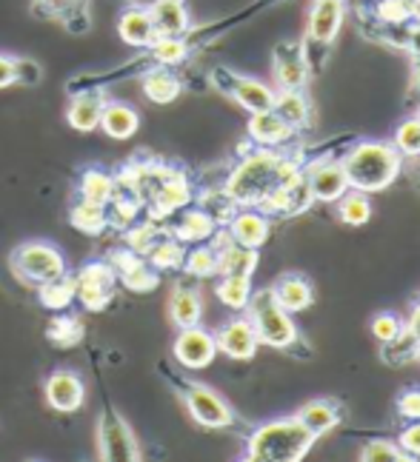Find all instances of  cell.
<instances>
[{"label":"cell","mask_w":420,"mask_h":462,"mask_svg":"<svg viewBox=\"0 0 420 462\" xmlns=\"http://www.w3.org/2000/svg\"><path fill=\"white\" fill-rule=\"evenodd\" d=\"M301 174L294 160L277 154L275 149H257L255 154H247V160L232 171L226 191L232 200L243 208H257L272 191L286 186L289 180Z\"/></svg>","instance_id":"cell-1"},{"label":"cell","mask_w":420,"mask_h":462,"mask_svg":"<svg viewBox=\"0 0 420 462\" xmlns=\"http://www.w3.org/2000/svg\"><path fill=\"white\" fill-rule=\"evenodd\" d=\"M318 434L309 431L297 417L272 420L252 434L247 459L252 462H297L309 454Z\"/></svg>","instance_id":"cell-2"},{"label":"cell","mask_w":420,"mask_h":462,"mask_svg":"<svg viewBox=\"0 0 420 462\" xmlns=\"http://www.w3.org/2000/svg\"><path fill=\"white\" fill-rule=\"evenodd\" d=\"M341 166L346 171L349 189L380 191L395 183V177L400 171V152L389 143L366 140V143H358L343 157Z\"/></svg>","instance_id":"cell-3"},{"label":"cell","mask_w":420,"mask_h":462,"mask_svg":"<svg viewBox=\"0 0 420 462\" xmlns=\"http://www.w3.org/2000/svg\"><path fill=\"white\" fill-rule=\"evenodd\" d=\"M249 319L255 326V334L260 343H266L272 348H292L297 340V328L292 323L289 311L275 300L272 291H252L249 297Z\"/></svg>","instance_id":"cell-4"},{"label":"cell","mask_w":420,"mask_h":462,"mask_svg":"<svg viewBox=\"0 0 420 462\" xmlns=\"http://www.w3.org/2000/svg\"><path fill=\"white\" fill-rule=\"evenodd\" d=\"M343 14L346 4L343 0H314L312 12H309V23H306V43H303V55L312 69H321L329 46L335 43L338 32L343 26Z\"/></svg>","instance_id":"cell-5"},{"label":"cell","mask_w":420,"mask_h":462,"mask_svg":"<svg viewBox=\"0 0 420 462\" xmlns=\"http://www.w3.org/2000/svg\"><path fill=\"white\" fill-rule=\"evenodd\" d=\"M12 269L23 282L43 286L66 274V257L51 243H23L12 254Z\"/></svg>","instance_id":"cell-6"},{"label":"cell","mask_w":420,"mask_h":462,"mask_svg":"<svg viewBox=\"0 0 420 462\" xmlns=\"http://www.w3.org/2000/svg\"><path fill=\"white\" fill-rule=\"evenodd\" d=\"M212 83L220 88L223 95H229L235 103H240L243 109L249 115H257V112H269L275 106V88H269L266 83H260L255 78H243V75H235L229 69H215L212 72Z\"/></svg>","instance_id":"cell-7"},{"label":"cell","mask_w":420,"mask_h":462,"mask_svg":"<svg viewBox=\"0 0 420 462\" xmlns=\"http://www.w3.org/2000/svg\"><path fill=\"white\" fill-rule=\"evenodd\" d=\"M98 446H100V459H107V462L140 459L132 429L126 425V420L115 411H103L100 425H98Z\"/></svg>","instance_id":"cell-8"},{"label":"cell","mask_w":420,"mask_h":462,"mask_svg":"<svg viewBox=\"0 0 420 462\" xmlns=\"http://www.w3.org/2000/svg\"><path fill=\"white\" fill-rule=\"evenodd\" d=\"M117 286V272L109 263H89L75 277V300L86 309H103L112 300Z\"/></svg>","instance_id":"cell-9"},{"label":"cell","mask_w":420,"mask_h":462,"mask_svg":"<svg viewBox=\"0 0 420 462\" xmlns=\"http://www.w3.org/2000/svg\"><path fill=\"white\" fill-rule=\"evenodd\" d=\"M309 78V63L303 43H277L275 46V80L280 92H301Z\"/></svg>","instance_id":"cell-10"},{"label":"cell","mask_w":420,"mask_h":462,"mask_svg":"<svg viewBox=\"0 0 420 462\" xmlns=\"http://www.w3.org/2000/svg\"><path fill=\"white\" fill-rule=\"evenodd\" d=\"M215 354H218L215 334L203 331L201 326L181 328L178 340H174V357L186 368H206L215 360Z\"/></svg>","instance_id":"cell-11"},{"label":"cell","mask_w":420,"mask_h":462,"mask_svg":"<svg viewBox=\"0 0 420 462\" xmlns=\"http://www.w3.org/2000/svg\"><path fill=\"white\" fill-rule=\"evenodd\" d=\"M186 408L201 425H206V429H226V425L235 422L232 408L226 405L215 391H209L203 385H191L186 391Z\"/></svg>","instance_id":"cell-12"},{"label":"cell","mask_w":420,"mask_h":462,"mask_svg":"<svg viewBox=\"0 0 420 462\" xmlns=\"http://www.w3.org/2000/svg\"><path fill=\"white\" fill-rule=\"evenodd\" d=\"M215 343H218V351H223L226 357H232V360H252L260 346L249 317H235L229 323H223L220 331L215 334Z\"/></svg>","instance_id":"cell-13"},{"label":"cell","mask_w":420,"mask_h":462,"mask_svg":"<svg viewBox=\"0 0 420 462\" xmlns=\"http://www.w3.org/2000/svg\"><path fill=\"white\" fill-rule=\"evenodd\" d=\"M306 183H309V191L314 200H323V203H331V200H341L343 194L349 191V180H346V171L341 163L335 160H318V163H312L306 171Z\"/></svg>","instance_id":"cell-14"},{"label":"cell","mask_w":420,"mask_h":462,"mask_svg":"<svg viewBox=\"0 0 420 462\" xmlns=\"http://www.w3.org/2000/svg\"><path fill=\"white\" fill-rule=\"evenodd\" d=\"M215 252H218V272L220 274H247L252 277L257 269V248L240 245L232 240L229 231H220L215 237Z\"/></svg>","instance_id":"cell-15"},{"label":"cell","mask_w":420,"mask_h":462,"mask_svg":"<svg viewBox=\"0 0 420 462\" xmlns=\"http://www.w3.org/2000/svg\"><path fill=\"white\" fill-rule=\"evenodd\" d=\"M146 9L152 14L157 38H186L189 34L191 17L186 9V0H152Z\"/></svg>","instance_id":"cell-16"},{"label":"cell","mask_w":420,"mask_h":462,"mask_svg":"<svg viewBox=\"0 0 420 462\" xmlns=\"http://www.w3.org/2000/svg\"><path fill=\"white\" fill-rule=\"evenodd\" d=\"M83 397H86V388H83L80 377L72 374V371H55V374H49L46 400L55 411H66V414L78 411L83 405Z\"/></svg>","instance_id":"cell-17"},{"label":"cell","mask_w":420,"mask_h":462,"mask_svg":"<svg viewBox=\"0 0 420 462\" xmlns=\"http://www.w3.org/2000/svg\"><path fill=\"white\" fill-rule=\"evenodd\" d=\"M117 34H120V41L135 46V49H149L157 41L149 9L146 6H129L124 14L117 17Z\"/></svg>","instance_id":"cell-18"},{"label":"cell","mask_w":420,"mask_h":462,"mask_svg":"<svg viewBox=\"0 0 420 462\" xmlns=\"http://www.w3.org/2000/svg\"><path fill=\"white\" fill-rule=\"evenodd\" d=\"M292 134H294V129H292L289 123H286L284 117H280L275 109H269V112H257V115H252V120H249V137H252V143H257L260 149L284 146Z\"/></svg>","instance_id":"cell-19"},{"label":"cell","mask_w":420,"mask_h":462,"mask_svg":"<svg viewBox=\"0 0 420 462\" xmlns=\"http://www.w3.org/2000/svg\"><path fill=\"white\" fill-rule=\"evenodd\" d=\"M226 231H229L235 243L257 248L269 237V220L255 208H243V211H235L232 220H229V228H226Z\"/></svg>","instance_id":"cell-20"},{"label":"cell","mask_w":420,"mask_h":462,"mask_svg":"<svg viewBox=\"0 0 420 462\" xmlns=\"http://www.w3.org/2000/svg\"><path fill=\"white\" fill-rule=\"evenodd\" d=\"M140 126V115L126 103L107 100L100 112V129L107 132L112 140H129Z\"/></svg>","instance_id":"cell-21"},{"label":"cell","mask_w":420,"mask_h":462,"mask_svg":"<svg viewBox=\"0 0 420 462\" xmlns=\"http://www.w3.org/2000/svg\"><path fill=\"white\" fill-rule=\"evenodd\" d=\"M103 95L100 92H80L72 97L66 109V120L75 132H92L100 126V112H103Z\"/></svg>","instance_id":"cell-22"},{"label":"cell","mask_w":420,"mask_h":462,"mask_svg":"<svg viewBox=\"0 0 420 462\" xmlns=\"http://www.w3.org/2000/svg\"><path fill=\"white\" fill-rule=\"evenodd\" d=\"M169 314H172V323L178 328H189V326H201V317H203V303H201V294L195 289H186L178 286L169 300Z\"/></svg>","instance_id":"cell-23"},{"label":"cell","mask_w":420,"mask_h":462,"mask_svg":"<svg viewBox=\"0 0 420 462\" xmlns=\"http://www.w3.org/2000/svg\"><path fill=\"white\" fill-rule=\"evenodd\" d=\"M275 300L280 306H284L286 311H303L312 306V286L301 277V274H286V277H280L275 282V289H272Z\"/></svg>","instance_id":"cell-24"},{"label":"cell","mask_w":420,"mask_h":462,"mask_svg":"<svg viewBox=\"0 0 420 462\" xmlns=\"http://www.w3.org/2000/svg\"><path fill=\"white\" fill-rule=\"evenodd\" d=\"M189 200H191V189L186 183V177L172 174L169 180L157 189V194L149 203L154 208V215H169V211H174V208H183Z\"/></svg>","instance_id":"cell-25"},{"label":"cell","mask_w":420,"mask_h":462,"mask_svg":"<svg viewBox=\"0 0 420 462\" xmlns=\"http://www.w3.org/2000/svg\"><path fill=\"white\" fill-rule=\"evenodd\" d=\"M144 95L152 103H172L181 95V80L166 66H154L152 72L144 75Z\"/></svg>","instance_id":"cell-26"},{"label":"cell","mask_w":420,"mask_h":462,"mask_svg":"<svg viewBox=\"0 0 420 462\" xmlns=\"http://www.w3.org/2000/svg\"><path fill=\"white\" fill-rule=\"evenodd\" d=\"M78 191H80V198H83V200H92V203H100V206H109V200L115 198V191H117V183H115V177H112V174L100 171V169H89V171H83Z\"/></svg>","instance_id":"cell-27"},{"label":"cell","mask_w":420,"mask_h":462,"mask_svg":"<svg viewBox=\"0 0 420 462\" xmlns=\"http://www.w3.org/2000/svg\"><path fill=\"white\" fill-rule=\"evenodd\" d=\"M297 420H301L309 431H314V434H326V431H331L338 425V420H341V414H338V405L335 402H329V400H314V402H309V405H303L301 408V414H297Z\"/></svg>","instance_id":"cell-28"},{"label":"cell","mask_w":420,"mask_h":462,"mask_svg":"<svg viewBox=\"0 0 420 462\" xmlns=\"http://www.w3.org/2000/svg\"><path fill=\"white\" fill-rule=\"evenodd\" d=\"M215 228L218 223L209 217L203 208H191L181 217V223L174 226V235H178L181 243H203L215 235Z\"/></svg>","instance_id":"cell-29"},{"label":"cell","mask_w":420,"mask_h":462,"mask_svg":"<svg viewBox=\"0 0 420 462\" xmlns=\"http://www.w3.org/2000/svg\"><path fill=\"white\" fill-rule=\"evenodd\" d=\"M218 297L223 306H229L235 311L247 309L249 306V297H252V277L247 274H223V280L218 282Z\"/></svg>","instance_id":"cell-30"},{"label":"cell","mask_w":420,"mask_h":462,"mask_svg":"<svg viewBox=\"0 0 420 462\" xmlns=\"http://www.w3.org/2000/svg\"><path fill=\"white\" fill-rule=\"evenodd\" d=\"M72 226L78 231H83V235H100V231L109 226V220H107V206L80 198L72 206Z\"/></svg>","instance_id":"cell-31"},{"label":"cell","mask_w":420,"mask_h":462,"mask_svg":"<svg viewBox=\"0 0 420 462\" xmlns=\"http://www.w3.org/2000/svg\"><path fill=\"white\" fill-rule=\"evenodd\" d=\"M272 109L284 117L292 129H301L309 123V103L301 92H277Z\"/></svg>","instance_id":"cell-32"},{"label":"cell","mask_w":420,"mask_h":462,"mask_svg":"<svg viewBox=\"0 0 420 462\" xmlns=\"http://www.w3.org/2000/svg\"><path fill=\"white\" fill-rule=\"evenodd\" d=\"M38 294H41V303L51 311H63L72 306L75 300V280L63 274L58 280H49L43 286H38Z\"/></svg>","instance_id":"cell-33"},{"label":"cell","mask_w":420,"mask_h":462,"mask_svg":"<svg viewBox=\"0 0 420 462\" xmlns=\"http://www.w3.org/2000/svg\"><path fill=\"white\" fill-rule=\"evenodd\" d=\"M338 211H341L343 223L363 226V223H369V217H372V203H369V198H366V191L349 189L341 198V203H338Z\"/></svg>","instance_id":"cell-34"},{"label":"cell","mask_w":420,"mask_h":462,"mask_svg":"<svg viewBox=\"0 0 420 462\" xmlns=\"http://www.w3.org/2000/svg\"><path fill=\"white\" fill-rule=\"evenodd\" d=\"M117 280L124 282L129 291H152V289H157V282H161L157 272L140 257H135L124 272H117Z\"/></svg>","instance_id":"cell-35"},{"label":"cell","mask_w":420,"mask_h":462,"mask_svg":"<svg viewBox=\"0 0 420 462\" xmlns=\"http://www.w3.org/2000/svg\"><path fill=\"white\" fill-rule=\"evenodd\" d=\"M149 55H152V60H154L157 66L172 69V66H178V63L186 60V55H189V43H186V38H157V41L149 46Z\"/></svg>","instance_id":"cell-36"},{"label":"cell","mask_w":420,"mask_h":462,"mask_svg":"<svg viewBox=\"0 0 420 462\" xmlns=\"http://www.w3.org/2000/svg\"><path fill=\"white\" fill-rule=\"evenodd\" d=\"M183 257L186 252L181 240H157L149 248V263L154 269H178V265H183Z\"/></svg>","instance_id":"cell-37"},{"label":"cell","mask_w":420,"mask_h":462,"mask_svg":"<svg viewBox=\"0 0 420 462\" xmlns=\"http://www.w3.org/2000/svg\"><path fill=\"white\" fill-rule=\"evenodd\" d=\"M183 265H186V272L195 277H212L218 274V252L212 245H198L183 257Z\"/></svg>","instance_id":"cell-38"},{"label":"cell","mask_w":420,"mask_h":462,"mask_svg":"<svg viewBox=\"0 0 420 462\" xmlns=\"http://www.w3.org/2000/svg\"><path fill=\"white\" fill-rule=\"evenodd\" d=\"M375 17L383 26H406L412 21L409 0H378Z\"/></svg>","instance_id":"cell-39"},{"label":"cell","mask_w":420,"mask_h":462,"mask_svg":"<svg viewBox=\"0 0 420 462\" xmlns=\"http://www.w3.org/2000/svg\"><path fill=\"white\" fill-rule=\"evenodd\" d=\"M360 459L363 462H406L412 459L406 451H400L392 442H383V439H372L369 446H363L360 451Z\"/></svg>","instance_id":"cell-40"},{"label":"cell","mask_w":420,"mask_h":462,"mask_svg":"<svg viewBox=\"0 0 420 462\" xmlns=\"http://www.w3.org/2000/svg\"><path fill=\"white\" fill-rule=\"evenodd\" d=\"M395 149L400 154H420V117L400 123L395 132Z\"/></svg>","instance_id":"cell-41"},{"label":"cell","mask_w":420,"mask_h":462,"mask_svg":"<svg viewBox=\"0 0 420 462\" xmlns=\"http://www.w3.org/2000/svg\"><path fill=\"white\" fill-rule=\"evenodd\" d=\"M400 319L395 317V314H389V311H383V314H378L375 319H372V334L378 337L380 343H392V340H397L400 337Z\"/></svg>","instance_id":"cell-42"},{"label":"cell","mask_w":420,"mask_h":462,"mask_svg":"<svg viewBox=\"0 0 420 462\" xmlns=\"http://www.w3.org/2000/svg\"><path fill=\"white\" fill-rule=\"evenodd\" d=\"M14 83L38 86L41 83V66L26 58H14Z\"/></svg>","instance_id":"cell-43"},{"label":"cell","mask_w":420,"mask_h":462,"mask_svg":"<svg viewBox=\"0 0 420 462\" xmlns=\"http://www.w3.org/2000/svg\"><path fill=\"white\" fill-rule=\"evenodd\" d=\"M397 411L406 420H420V388H409L397 397Z\"/></svg>","instance_id":"cell-44"},{"label":"cell","mask_w":420,"mask_h":462,"mask_svg":"<svg viewBox=\"0 0 420 462\" xmlns=\"http://www.w3.org/2000/svg\"><path fill=\"white\" fill-rule=\"evenodd\" d=\"M400 448H404L412 459L420 457V420H415V425H409L404 431V437H400Z\"/></svg>","instance_id":"cell-45"},{"label":"cell","mask_w":420,"mask_h":462,"mask_svg":"<svg viewBox=\"0 0 420 462\" xmlns=\"http://www.w3.org/2000/svg\"><path fill=\"white\" fill-rule=\"evenodd\" d=\"M14 86V58L0 55V88Z\"/></svg>","instance_id":"cell-46"},{"label":"cell","mask_w":420,"mask_h":462,"mask_svg":"<svg viewBox=\"0 0 420 462\" xmlns=\"http://www.w3.org/2000/svg\"><path fill=\"white\" fill-rule=\"evenodd\" d=\"M406 46H409V51H412L415 58H420V23L409 26V38H406Z\"/></svg>","instance_id":"cell-47"},{"label":"cell","mask_w":420,"mask_h":462,"mask_svg":"<svg viewBox=\"0 0 420 462\" xmlns=\"http://www.w3.org/2000/svg\"><path fill=\"white\" fill-rule=\"evenodd\" d=\"M409 334H412V340L415 343H420V303L415 306V311H412V319H409V328H406Z\"/></svg>","instance_id":"cell-48"},{"label":"cell","mask_w":420,"mask_h":462,"mask_svg":"<svg viewBox=\"0 0 420 462\" xmlns=\"http://www.w3.org/2000/svg\"><path fill=\"white\" fill-rule=\"evenodd\" d=\"M409 14L415 23H420V0H409Z\"/></svg>","instance_id":"cell-49"},{"label":"cell","mask_w":420,"mask_h":462,"mask_svg":"<svg viewBox=\"0 0 420 462\" xmlns=\"http://www.w3.org/2000/svg\"><path fill=\"white\" fill-rule=\"evenodd\" d=\"M412 86L420 92V58L415 60V69H412Z\"/></svg>","instance_id":"cell-50"},{"label":"cell","mask_w":420,"mask_h":462,"mask_svg":"<svg viewBox=\"0 0 420 462\" xmlns=\"http://www.w3.org/2000/svg\"><path fill=\"white\" fill-rule=\"evenodd\" d=\"M415 357H417V360H420V343H417V346H415Z\"/></svg>","instance_id":"cell-51"},{"label":"cell","mask_w":420,"mask_h":462,"mask_svg":"<svg viewBox=\"0 0 420 462\" xmlns=\"http://www.w3.org/2000/svg\"><path fill=\"white\" fill-rule=\"evenodd\" d=\"M417 117H420V109H417Z\"/></svg>","instance_id":"cell-52"}]
</instances>
